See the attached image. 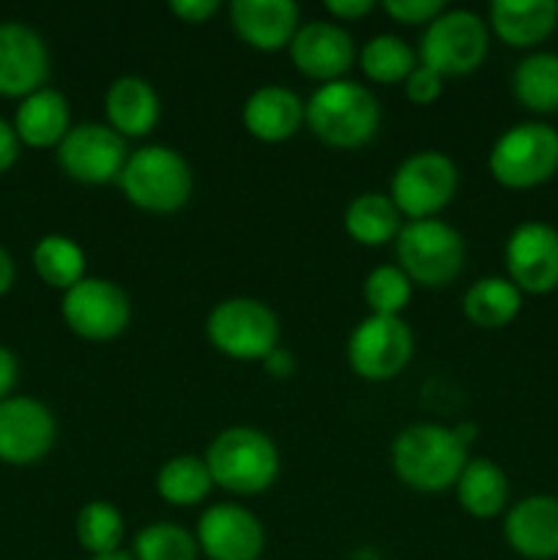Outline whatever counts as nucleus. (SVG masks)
I'll use <instances>...</instances> for the list:
<instances>
[{"label": "nucleus", "instance_id": "e433bc0d", "mask_svg": "<svg viewBox=\"0 0 558 560\" xmlns=\"http://www.w3.org/2000/svg\"><path fill=\"white\" fill-rule=\"evenodd\" d=\"M16 156H20V137L14 126L0 118V173H5L16 162Z\"/></svg>", "mask_w": 558, "mask_h": 560}, {"label": "nucleus", "instance_id": "9b49d317", "mask_svg": "<svg viewBox=\"0 0 558 560\" xmlns=\"http://www.w3.org/2000/svg\"><path fill=\"white\" fill-rule=\"evenodd\" d=\"M63 320L77 337L107 342L120 337L131 320L129 295L109 279L85 277L63 293Z\"/></svg>", "mask_w": 558, "mask_h": 560}, {"label": "nucleus", "instance_id": "7ed1b4c3", "mask_svg": "<svg viewBox=\"0 0 558 560\" xmlns=\"http://www.w3.org/2000/svg\"><path fill=\"white\" fill-rule=\"evenodd\" d=\"M206 465L213 485L233 495H260L279 476V448L255 427H230L211 441Z\"/></svg>", "mask_w": 558, "mask_h": 560}, {"label": "nucleus", "instance_id": "ddd939ff", "mask_svg": "<svg viewBox=\"0 0 558 560\" xmlns=\"http://www.w3.org/2000/svg\"><path fill=\"white\" fill-rule=\"evenodd\" d=\"M509 282L520 293L542 295L558 288V230L547 222H523L503 249Z\"/></svg>", "mask_w": 558, "mask_h": 560}, {"label": "nucleus", "instance_id": "f3484780", "mask_svg": "<svg viewBox=\"0 0 558 560\" xmlns=\"http://www.w3.org/2000/svg\"><path fill=\"white\" fill-rule=\"evenodd\" d=\"M290 58L295 69L310 80H345V71L356 60V44L353 36L337 22L312 20L295 31L290 42Z\"/></svg>", "mask_w": 558, "mask_h": 560}, {"label": "nucleus", "instance_id": "4468645a", "mask_svg": "<svg viewBox=\"0 0 558 560\" xmlns=\"http://www.w3.org/2000/svg\"><path fill=\"white\" fill-rule=\"evenodd\" d=\"M58 435L53 410L33 397L0 402V463L33 465L49 454Z\"/></svg>", "mask_w": 558, "mask_h": 560}, {"label": "nucleus", "instance_id": "f03ea898", "mask_svg": "<svg viewBox=\"0 0 558 560\" xmlns=\"http://www.w3.org/2000/svg\"><path fill=\"white\" fill-rule=\"evenodd\" d=\"M304 124L326 145L353 151L381 129V104L370 88L353 80L323 82L306 102Z\"/></svg>", "mask_w": 558, "mask_h": 560}, {"label": "nucleus", "instance_id": "f704fd0d", "mask_svg": "<svg viewBox=\"0 0 558 560\" xmlns=\"http://www.w3.org/2000/svg\"><path fill=\"white\" fill-rule=\"evenodd\" d=\"M443 80H446V77H441L438 71L427 69V66L419 63L414 71H410L408 80H405V96H408L414 104H432L438 96H441Z\"/></svg>", "mask_w": 558, "mask_h": 560}, {"label": "nucleus", "instance_id": "72a5a7b5", "mask_svg": "<svg viewBox=\"0 0 558 560\" xmlns=\"http://www.w3.org/2000/svg\"><path fill=\"white\" fill-rule=\"evenodd\" d=\"M446 5L441 0H386L383 11L403 25H430Z\"/></svg>", "mask_w": 558, "mask_h": 560}, {"label": "nucleus", "instance_id": "5701e85b", "mask_svg": "<svg viewBox=\"0 0 558 560\" xmlns=\"http://www.w3.org/2000/svg\"><path fill=\"white\" fill-rule=\"evenodd\" d=\"M69 102L55 88H38L31 96H25L16 107L14 131L20 142L31 148H53L60 145L71 129Z\"/></svg>", "mask_w": 558, "mask_h": 560}, {"label": "nucleus", "instance_id": "ea45409f", "mask_svg": "<svg viewBox=\"0 0 558 560\" xmlns=\"http://www.w3.org/2000/svg\"><path fill=\"white\" fill-rule=\"evenodd\" d=\"M263 366H266V372L271 377H288V375H293V370H295V355L290 353V350L277 348V350H271L266 359H263Z\"/></svg>", "mask_w": 558, "mask_h": 560}, {"label": "nucleus", "instance_id": "412c9836", "mask_svg": "<svg viewBox=\"0 0 558 560\" xmlns=\"http://www.w3.org/2000/svg\"><path fill=\"white\" fill-rule=\"evenodd\" d=\"M104 113H107V126L118 131L120 137H146L151 135L153 126L159 124V104L156 91L142 77H118L107 88L104 96Z\"/></svg>", "mask_w": 558, "mask_h": 560}, {"label": "nucleus", "instance_id": "a211bd4d", "mask_svg": "<svg viewBox=\"0 0 558 560\" xmlns=\"http://www.w3.org/2000/svg\"><path fill=\"white\" fill-rule=\"evenodd\" d=\"M507 545L528 560L558 558V498L528 495L503 520Z\"/></svg>", "mask_w": 558, "mask_h": 560}, {"label": "nucleus", "instance_id": "1a4fd4ad", "mask_svg": "<svg viewBox=\"0 0 558 560\" xmlns=\"http://www.w3.org/2000/svg\"><path fill=\"white\" fill-rule=\"evenodd\" d=\"M457 164L441 151H419L405 159L392 178V202L403 217L435 219L457 195Z\"/></svg>", "mask_w": 558, "mask_h": 560}, {"label": "nucleus", "instance_id": "c85d7f7f", "mask_svg": "<svg viewBox=\"0 0 558 560\" xmlns=\"http://www.w3.org/2000/svg\"><path fill=\"white\" fill-rule=\"evenodd\" d=\"M33 268L49 288L69 290L85 279V252L69 235H44L33 246Z\"/></svg>", "mask_w": 558, "mask_h": 560}, {"label": "nucleus", "instance_id": "423d86ee", "mask_svg": "<svg viewBox=\"0 0 558 560\" xmlns=\"http://www.w3.org/2000/svg\"><path fill=\"white\" fill-rule=\"evenodd\" d=\"M397 260L405 277L425 288L454 282L465 266V241L441 219H416L397 235Z\"/></svg>", "mask_w": 558, "mask_h": 560}, {"label": "nucleus", "instance_id": "c756f323", "mask_svg": "<svg viewBox=\"0 0 558 560\" xmlns=\"http://www.w3.org/2000/svg\"><path fill=\"white\" fill-rule=\"evenodd\" d=\"M359 63L372 82L394 85V82L408 80L410 71L416 69V52L405 38L394 36V33H377L364 44Z\"/></svg>", "mask_w": 558, "mask_h": 560}, {"label": "nucleus", "instance_id": "2f4dec72", "mask_svg": "<svg viewBox=\"0 0 558 560\" xmlns=\"http://www.w3.org/2000/svg\"><path fill=\"white\" fill-rule=\"evenodd\" d=\"M197 539L175 523L146 525L135 536V560H197Z\"/></svg>", "mask_w": 558, "mask_h": 560}, {"label": "nucleus", "instance_id": "7c9ffc66", "mask_svg": "<svg viewBox=\"0 0 558 560\" xmlns=\"http://www.w3.org/2000/svg\"><path fill=\"white\" fill-rule=\"evenodd\" d=\"M124 534V517H120V512L113 503L91 501L80 509V514H77V541H80L93 558L118 552Z\"/></svg>", "mask_w": 558, "mask_h": 560}, {"label": "nucleus", "instance_id": "2eb2a0df", "mask_svg": "<svg viewBox=\"0 0 558 560\" xmlns=\"http://www.w3.org/2000/svg\"><path fill=\"white\" fill-rule=\"evenodd\" d=\"M195 539L208 560H257L266 547V530L249 509L217 503L200 514Z\"/></svg>", "mask_w": 558, "mask_h": 560}, {"label": "nucleus", "instance_id": "20e7f679", "mask_svg": "<svg viewBox=\"0 0 558 560\" xmlns=\"http://www.w3.org/2000/svg\"><path fill=\"white\" fill-rule=\"evenodd\" d=\"M126 200L148 213H175L189 202L191 167L175 148L146 145L129 153L118 178Z\"/></svg>", "mask_w": 558, "mask_h": 560}, {"label": "nucleus", "instance_id": "cd10ccee", "mask_svg": "<svg viewBox=\"0 0 558 560\" xmlns=\"http://www.w3.org/2000/svg\"><path fill=\"white\" fill-rule=\"evenodd\" d=\"M213 479L208 470L206 457L195 454H178L159 468L156 492L162 501L173 506H197L211 492Z\"/></svg>", "mask_w": 558, "mask_h": 560}, {"label": "nucleus", "instance_id": "f8f14e48", "mask_svg": "<svg viewBox=\"0 0 558 560\" xmlns=\"http://www.w3.org/2000/svg\"><path fill=\"white\" fill-rule=\"evenodd\" d=\"M126 140L107 124L71 126L58 145V164L69 178L88 186L118 180L126 164Z\"/></svg>", "mask_w": 558, "mask_h": 560}, {"label": "nucleus", "instance_id": "473e14b6", "mask_svg": "<svg viewBox=\"0 0 558 560\" xmlns=\"http://www.w3.org/2000/svg\"><path fill=\"white\" fill-rule=\"evenodd\" d=\"M364 299L372 315L399 317L410 301V279L399 266H377L364 279Z\"/></svg>", "mask_w": 558, "mask_h": 560}, {"label": "nucleus", "instance_id": "6e6552de", "mask_svg": "<svg viewBox=\"0 0 558 560\" xmlns=\"http://www.w3.org/2000/svg\"><path fill=\"white\" fill-rule=\"evenodd\" d=\"M208 342L239 361H263L279 348V317L257 299H224L208 312Z\"/></svg>", "mask_w": 558, "mask_h": 560}, {"label": "nucleus", "instance_id": "6ab92c4d", "mask_svg": "<svg viewBox=\"0 0 558 560\" xmlns=\"http://www.w3.org/2000/svg\"><path fill=\"white\" fill-rule=\"evenodd\" d=\"M230 25L249 47L277 52L290 47L299 31V5L293 0H233Z\"/></svg>", "mask_w": 558, "mask_h": 560}, {"label": "nucleus", "instance_id": "a19ab883", "mask_svg": "<svg viewBox=\"0 0 558 560\" xmlns=\"http://www.w3.org/2000/svg\"><path fill=\"white\" fill-rule=\"evenodd\" d=\"M16 277V266H14V257L0 246V295L9 293L11 284H14Z\"/></svg>", "mask_w": 558, "mask_h": 560}, {"label": "nucleus", "instance_id": "58836bf2", "mask_svg": "<svg viewBox=\"0 0 558 560\" xmlns=\"http://www.w3.org/2000/svg\"><path fill=\"white\" fill-rule=\"evenodd\" d=\"M16 375H20V366H16L14 353H11L5 345H0V402L9 399L11 388H14Z\"/></svg>", "mask_w": 558, "mask_h": 560}, {"label": "nucleus", "instance_id": "a878e982", "mask_svg": "<svg viewBox=\"0 0 558 560\" xmlns=\"http://www.w3.org/2000/svg\"><path fill=\"white\" fill-rule=\"evenodd\" d=\"M520 306H523V293L507 277L476 279L463 295L465 317L487 331L509 326L520 315Z\"/></svg>", "mask_w": 558, "mask_h": 560}, {"label": "nucleus", "instance_id": "4be33fe9", "mask_svg": "<svg viewBox=\"0 0 558 560\" xmlns=\"http://www.w3.org/2000/svg\"><path fill=\"white\" fill-rule=\"evenodd\" d=\"M490 25L509 47H534L558 25V0H496Z\"/></svg>", "mask_w": 558, "mask_h": 560}, {"label": "nucleus", "instance_id": "4c0bfd02", "mask_svg": "<svg viewBox=\"0 0 558 560\" xmlns=\"http://www.w3.org/2000/svg\"><path fill=\"white\" fill-rule=\"evenodd\" d=\"M372 9H375L372 0H328L326 3V11L337 20H359V16L370 14Z\"/></svg>", "mask_w": 558, "mask_h": 560}, {"label": "nucleus", "instance_id": "393cba45", "mask_svg": "<svg viewBox=\"0 0 558 560\" xmlns=\"http://www.w3.org/2000/svg\"><path fill=\"white\" fill-rule=\"evenodd\" d=\"M345 230L361 246H383L397 241L403 230V213L392 202V197L381 191L356 195L345 208Z\"/></svg>", "mask_w": 558, "mask_h": 560}, {"label": "nucleus", "instance_id": "79ce46f5", "mask_svg": "<svg viewBox=\"0 0 558 560\" xmlns=\"http://www.w3.org/2000/svg\"><path fill=\"white\" fill-rule=\"evenodd\" d=\"M91 560H135V556H126V552H109V556H96Z\"/></svg>", "mask_w": 558, "mask_h": 560}, {"label": "nucleus", "instance_id": "bb28decb", "mask_svg": "<svg viewBox=\"0 0 558 560\" xmlns=\"http://www.w3.org/2000/svg\"><path fill=\"white\" fill-rule=\"evenodd\" d=\"M512 93L531 113H558V55H525L512 71Z\"/></svg>", "mask_w": 558, "mask_h": 560}, {"label": "nucleus", "instance_id": "dca6fc26", "mask_svg": "<svg viewBox=\"0 0 558 560\" xmlns=\"http://www.w3.org/2000/svg\"><path fill=\"white\" fill-rule=\"evenodd\" d=\"M49 77V49L25 22H0V96H31Z\"/></svg>", "mask_w": 558, "mask_h": 560}, {"label": "nucleus", "instance_id": "39448f33", "mask_svg": "<svg viewBox=\"0 0 558 560\" xmlns=\"http://www.w3.org/2000/svg\"><path fill=\"white\" fill-rule=\"evenodd\" d=\"M490 175L509 189H534L558 173V131L542 120L514 124L492 142Z\"/></svg>", "mask_w": 558, "mask_h": 560}, {"label": "nucleus", "instance_id": "c9c22d12", "mask_svg": "<svg viewBox=\"0 0 558 560\" xmlns=\"http://www.w3.org/2000/svg\"><path fill=\"white\" fill-rule=\"evenodd\" d=\"M170 11H173L178 20L191 22V25H200L208 16H213L219 11L217 0H173L170 3Z\"/></svg>", "mask_w": 558, "mask_h": 560}, {"label": "nucleus", "instance_id": "b1692460", "mask_svg": "<svg viewBox=\"0 0 558 560\" xmlns=\"http://www.w3.org/2000/svg\"><path fill=\"white\" fill-rule=\"evenodd\" d=\"M454 490H457L460 506L476 520L496 517L509 501L507 474L487 457H468Z\"/></svg>", "mask_w": 558, "mask_h": 560}, {"label": "nucleus", "instance_id": "0eeeda50", "mask_svg": "<svg viewBox=\"0 0 558 560\" xmlns=\"http://www.w3.org/2000/svg\"><path fill=\"white\" fill-rule=\"evenodd\" d=\"M490 47L487 22L476 11L443 9L421 33V66L441 77H463L481 66Z\"/></svg>", "mask_w": 558, "mask_h": 560}, {"label": "nucleus", "instance_id": "f257e3e1", "mask_svg": "<svg viewBox=\"0 0 558 560\" xmlns=\"http://www.w3.org/2000/svg\"><path fill=\"white\" fill-rule=\"evenodd\" d=\"M465 463L468 446H463L452 427L410 424L392 443L394 474L416 492L449 490L457 485Z\"/></svg>", "mask_w": 558, "mask_h": 560}, {"label": "nucleus", "instance_id": "9d476101", "mask_svg": "<svg viewBox=\"0 0 558 560\" xmlns=\"http://www.w3.org/2000/svg\"><path fill=\"white\" fill-rule=\"evenodd\" d=\"M414 359V331L403 317L370 315L348 339V364L364 381H392Z\"/></svg>", "mask_w": 558, "mask_h": 560}, {"label": "nucleus", "instance_id": "aec40b11", "mask_svg": "<svg viewBox=\"0 0 558 560\" xmlns=\"http://www.w3.org/2000/svg\"><path fill=\"white\" fill-rule=\"evenodd\" d=\"M306 115V102L284 85H263L244 102L246 131L260 142H284L301 129Z\"/></svg>", "mask_w": 558, "mask_h": 560}]
</instances>
